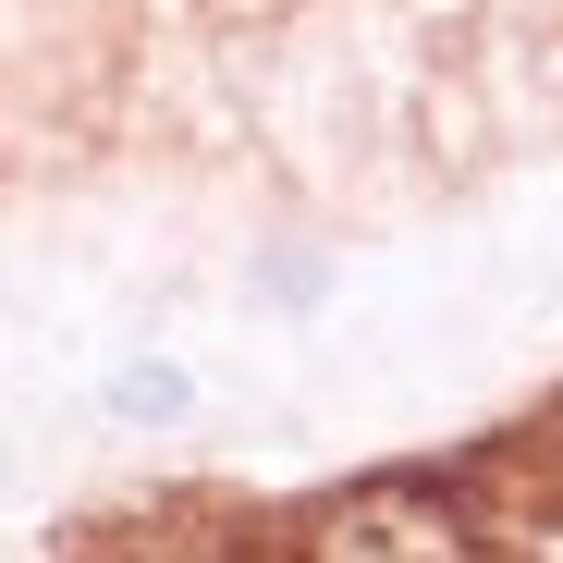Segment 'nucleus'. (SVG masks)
<instances>
[{
    "label": "nucleus",
    "mask_w": 563,
    "mask_h": 563,
    "mask_svg": "<svg viewBox=\"0 0 563 563\" xmlns=\"http://www.w3.org/2000/svg\"><path fill=\"white\" fill-rule=\"evenodd\" d=\"M331 551H465V527H453L441 503L417 515V503H393V490H367V503L331 515Z\"/></svg>",
    "instance_id": "obj_1"
}]
</instances>
